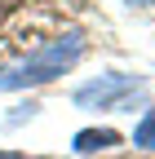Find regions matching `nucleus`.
I'll use <instances>...</instances> for the list:
<instances>
[{
  "instance_id": "423d86ee",
  "label": "nucleus",
  "mask_w": 155,
  "mask_h": 159,
  "mask_svg": "<svg viewBox=\"0 0 155 159\" xmlns=\"http://www.w3.org/2000/svg\"><path fill=\"white\" fill-rule=\"evenodd\" d=\"M0 159H35V155H13V150H0Z\"/></svg>"
},
{
  "instance_id": "f03ea898",
  "label": "nucleus",
  "mask_w": 155,
  "mask_h": 159,
  "mask_svg": "<svg viewBox=\"0 0 155 159\" xmlns=\"http://www.w3.org/2000/svg\"><path fill=\"white\" fill-rule=\"evenodd\" d=\"M75 102L80 106H93V111H129V106H142L146 102V84L133 75H98L93 84H80L75 89Z\"/></svg>"
},
{
  "instance_id": "f257e3e1",
  "label": "nucleus",
  "mask_w": 155,
  "mask_h": 159,
  "mask_svg": "<svg viewBox=\"0 0 155 159\" xmlns=\"http://www.w3.org/2000/svg\"><path fill=\"white\" fill-rule=\"evenodd\" d=\"M80 53H84V35H80V31L58 35V40H49L45 49H35V53H27V57H22V62H13V66L0 71V93L49 84V80L67 75L75 62H80Z\"/></svg>"
},
{
  "instance_id": "39448f33",
  "label": "nucleus",
  "mask_w": 155,
  "mask_h": 159,
  "mask_svg": "<svg viewBox=\"0 0 155 159\" xmlns=\"http://www.w3.org/2000/svg\"><path fill=\"white\" fill-rule=\"evenodd\" d=\"M22 0H0V13H9V9H18Z\"/></svg>"
},
{
  "instance_id": "0eeeda50",
  "label": "nucleus",
  "mask_w": 155,
  "mask_h": 159,
  "mask_svg": "<svg viewBox=\"0 0 155 159\" xmlns=\"http://www.w3.org/2000/svg\"><path fill=\"white\" fill-rule=\"evenodd\" d=\"M124 5H138V9H146V5H155V0H124Z\"/></svg>"
},
{
  "instance_id": "7ed1b4c3",
  "label": "nucleus",
  "mask_w": 155,
  "mask_h": 159,
  "mask_svg": "<svg viewBox=\"0 0 155 159\" xmlns=\"http://www.w3.org/2000/svg\"><path fill=\"white\" fill-rule=\"evenodd\" d=\"M120 142V133L115 128H84V133H75V150L80 155H93V150H106Z\"/></svg>"
},
{
  "instance_id": "20e7f679",
  "label": "nucleus",
  "mask_w": 155,
  "mask_h": 159,
  "mask_svg": "<svg viewBox=\"0 0 155 159\" xmlns=\"http://www.w3.org/2000/svg\"><path fill=\"white\" fill-rule=\"evenodd\" d=\"M133 146L155 150V111H146V115L138 119V128H133Z\"/></svg>"
}]
</instances>
